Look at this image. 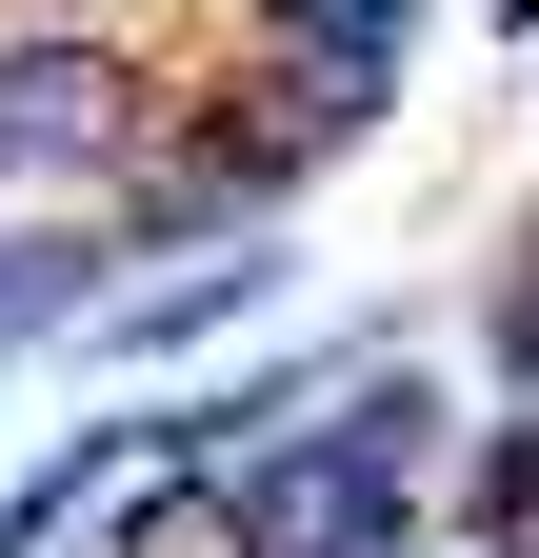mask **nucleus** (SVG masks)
I'll use <instances>...</instances> for the list:
<instances>
[{
	"label": "nucleus",
	"instance_id": "obj_1",
	"mask_svg": "<svg viewBox=\"0 0 539 558\" xmlns=\"http://www.w3.org/2000/svg\"><path fill=\"white\" fill-rule=\"evenodd\" d=\"M420 478H440V399L360 379L300 459H260V499H280V558H420Z\"/></svg>",
	"mask_w": 539,
	"mask_h": 558
},
{
	"label": "nucleus",
	"instance_id": "obj_6",
	"mask_svg": "<svg viewBox=\"0 0 539 558\" xmlns=\"http://www.w3.org/2000/svg\"><path fill=\"white\" fill-rule=\"evenodd\" d=\"M480 339H500V379H519V399H539V240H519V259H500V319H480Z\"/></svg>",
	"mask_w": 539,
	"mask_h": 558
},
{
	"label": "nucleus",
	"instance_id": "obj_5",
	"mask_svg": "<svg viewBox=\"0 0 539 558\" xmlns=\"http://www.w3.org/2000/svg\"><path fill=\"white\" fill-rule=\"evenodd\" d=\"M459 499H480L500 538H539V418H500V439H480V459H459Z\"/></svg>",
	"mask_w": 539,
	"mask_h": 558
},
{
	"label": "nucleus",
	"instance_id": "obj_3",
	"mask_svg": "<svg viewBox=\"0 0 539 558\" xmlns=\"http://www.w3.org/2000/svg\"><path fill=\"white\" fill-rule=\"evenodd\" d=\"M100 558H280V499H260V459H160L100 519Z\"/></svg>",
	"mask_w": 539,
	"mask_h": 558
},
{
	"label": "nucleus",
	"instance_id": "obj_2",
	"mask_svg": "<svg viewBox=\"0 0 539 558\" xmlns=\"http://www.w3.org/2000/svg\"><path fill=\"white\" fill-rule=\"evenodd\" d=\"M141 140V60L100 21H0V199L21 180H100Z\"/></svg>",
	"mask_w": 539,
	"mask_h": 558
},
{
	"label": "nucleus",
	"instance_id": "obj_4",
	"mask_svg": "<svg viewBox=\"0 0 539 558\" xmlns=\"http://www.w3.org/2000/svg\"><path fill=\"white\" fill-rule=\"evenodd\" d=\"M240 40H260V60H360V81H399V40H420V0H260Z\"/></svg>",
	"mask_w": 539,
	"mask_h": 558
}]
</instances>
